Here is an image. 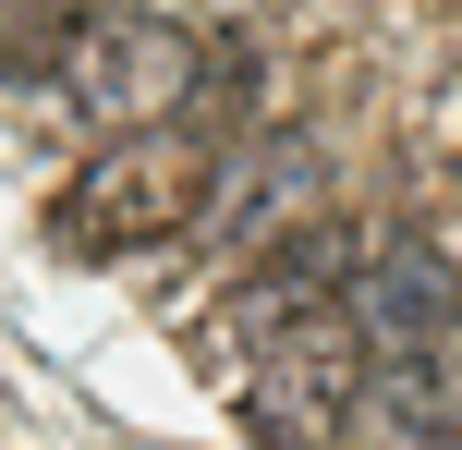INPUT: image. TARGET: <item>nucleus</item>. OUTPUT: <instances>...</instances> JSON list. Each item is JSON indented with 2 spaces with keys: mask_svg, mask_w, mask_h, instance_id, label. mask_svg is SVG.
Masks as SVG:
<instances>
[{
  "mask_svg": "<svg viewBox=\"0 0 462 450\" xmlns=\"http://www.w3.org/2000/svg\"><path fill=\"white\" fill-rule=\"evenodd\" d=\"M208 195H219V146L195 134L183 110H159V122H122V134L61 183L49 243H61V256H146V243L195 232Z\"/></svg>",
  "mask_w": 462,
  "mask_h": 450,
  "instance_id": "1",
  "label": "nucleus"
},
{
  "mask_svg": "<svg viewBox=\"0 0 462 450\" xmlns=\"http://www.w3.org/2000/svg\"><path fill=\"white\" fill-rule=\"evenodd\" d=\"M365 365H377V341L353 317V292H317V305L268 317L244 341V427L268 450H341V414L365 390Z\"/></svg>",
  "mask_w": 462,
  "mask_h": 450,
  "instance_id": "2",
  "label": "nucleus"
},
{
  "mask_svg": "<svg viewBox=\"0 0 462 450\" xmlns=\"http://www.w3.org/2000/svg\"><path fill=\"white\" fill-rule=\"evenodd\" d=\"M49 73H61V97L86 122H159L195 97V73H208V49L183 37L171 13H146V0H73V24H49Z\"/></svg>",
  "mask_w": 462,
  "mask_h": 450,
  "instance_id": "3",
  "label": "nucleus"
},
{
  "mask_svg": "<svg viewBox=\"0 0 462 450\" xmlns=\"http://www.w3.org/2000/svg\"><path fill=\"white\" fill-rule=\"evenodd\" d=\"M353 317H365L377 354H439V341L462 329V268L426 232H377L365 268H353Z\"/></svg>",
  "mask_w": 462,
  "mask_h": 450,
  "instance_id": "4",
  "label": "nucleus"
},
{
  "mask_svg": "<svg viewBox=\"0 0 462 450\" xmlns=\"http://www.w3.org/2000/svg\"><path fill=\"white\" fill-rule=\"evenodd\" d=\"M341 450H462V390L439 378V354H377L341 414Z\"/></svg>",
  "mask_w": 462,
  "mask_h": 450,
  "instance_id": "5",
  "label": "nucleus"
}]
</instances>
